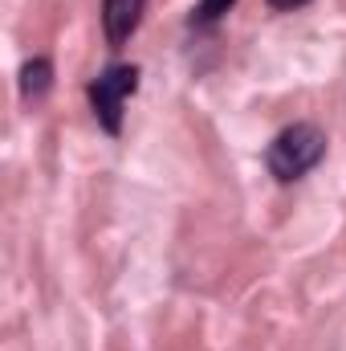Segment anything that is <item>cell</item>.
<instances>
[{"mask_svg": "<svg viewBox=\"0 0 346 351\" xmlns=\"http://www.w3.org/2000/svg\"><path fill=\"white\" fill-rule=\"evenodd\" d=\"M232 4H237V0H200V4L191 8V16H187V29H216V25L228 16Z\"/></svg>", "mask_w": 346, "mask_h": 351, "instance_id": "obj_5", "label": "cell"}, {"mask_svg": "<svg viewBox=\"0 0 346 351\" xmlns=\"http://www.w3.org/2000/svg\"><path fill=\"white\" fill-rule=\"evenodd\" d=\"M139 78H143L139 66H131V62H114V66L98 70V74L86 82L90 110H94L98 127H102L110 139L122 135V114H127V102L139 94Z\"/></svg>", "mask_w": 346, "mask_h": 351, "instance_id": "obj_2", "label": "cell"}, {"mask_svg": "<svg viewBox=\"0 0 346 351\" xmlns=\"http://www.w3.org/2000/svg\"><path fill=\"white\" fill-rule=\"evenodd\" d=\"M147 0H102V33L110 49H122L143 25Z\"/></svg>", "mask_w": 346, "mask_h": 351, "instance_id": "obj_3", "label": "cell"}, {"mask_svg": "<svg viewBox=\"0 0 346 351\" xmlns=\"http://www.w3.org/2000/svg\"><path fill=\"white\" fill-rule=\"evenodd\" d=\"M16 86H21V98H25V102H41V98L49 94V86H53V62H49V58H29V62L21 66Z\"/></svg>", "mask_w": 346, "mask_h": 351, "instance_id": "obj_4", "label": "cell"}, {"mask_svg": "<svg viewBox=\"0 0 346 351\" xmlns=\"http://www.w3.org/2000/svg\"><path fill=\"white\" fill-rule=\"evenodd\" d=\"M326 147H330V139L318 123H293V127L277 131L273 143L265 147V168L277 184H297L326 160Z\"/></svg>", "mask_w": 346, "mask_h": 351, "instance_id": "obj_1", "label": "cell"}, {"mask_svg": "<svg viewBox=\"0 0 346 351\" xmlns=\"http://www.w3.org/2000/svg\"><path fill=\"white\" fill-rule=\"evenodd\" d=\"M269 4H273L277 12H297V8H306L310 0H269Z\"/></svg>", "mask_w": 346, "mask_h": 351, "instance_id": "obj_6", "label": "cell"}]
</instances>
